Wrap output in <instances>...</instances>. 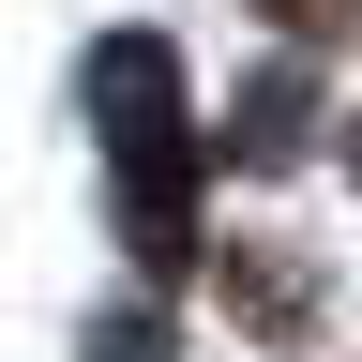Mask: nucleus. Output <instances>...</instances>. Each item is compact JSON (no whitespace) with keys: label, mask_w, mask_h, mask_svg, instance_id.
Wrapping results in <instances>:
<instances>
[{"label":"nucleus","mask_w":362,"mask_h":362,"mask_svg":"<svg viewBox=\"0 0 362 362\" xmlns=\"http://www.w3.org/2000/svg\"><path fill=\"white\" fill-rule=\"evenodd\" d=\"M90 106H106V151H121V226L136 257L181 272V242H197V136H181V61L151 30H121L106 61H90Z\"/></svg>","instance_id":"f257e3e1"},{"label":"nucleus","mask_w":362,"mask_h":362,"mask_svg":"<svg viewBox=\"0 0 362 362\" xmlns=\"http://www.w3.org/2000/svg\"><path fill=\"white\" fill-rule=\"evenodd\" d=\"M302 121H317V90L272 61V76H257V106H242V151H257V166H272V151H302Z\"/></svg>","instance_id":"f03ea898"},{"label":"nucleus","mask_w":362,"mask_h":362,"mask_svg":"<svg viewBox=\"0 0 362 362\" xmlns=\"http://www.w3.org/2000/svg\"><path fill=\"white\" fill-rule=\"evenodd\" d=\"M90 362H166V317H121V332H90Z\"/></svg>","instance_id":"7ed1b4c3"},{"label":"nucleus","mask_w":362,"mask_h":362,"mask_svg":"<svg viewBox=\"0 0 362 362\" xmlns=\"http://www.w3.org/2000/svg\"><path fill=\"white\" fill-rule=\"evenodd\" d=\"M347 181H362V121H347Z\"/></svg>","instance_id":"20e7f679"}]
</instances>
